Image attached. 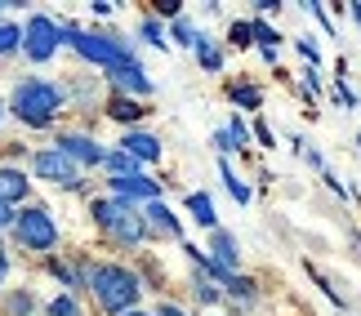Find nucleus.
Returning <instances> with one entry per match:
<instances>
[{
	"label": "nucleus",
	"instance_id": "nucleus-24",
	"mask_svg": "<svg viewBox=\"0 0 361 316\" xmlns=\"http://www.w3.org/2000/svg\"><path fill=\"white\" fill-rule=\"evenodd\" d=\"M49 316H80V308H76V298H54Z\"/></svg>",
	"mask_w": 361,
	"mask_h": 316
},
{
	"label": "nucleus",
	"instance_id": "nucleus-35",
	"mask_svg": "<svg viewBox=\"0 0 361 316\" xmlns=\"http://www.w3.org/2000/svg\"><path fill=\"white\" fill-rule=\"evenodd\" d=\"M214 147H219V152H232V139H228V129H224V134H214Z\"/></svg>",
	"mask_w": 361,
	"mask_h": 316
},
{
	"label": "nucleus",
	"instance_id": "nucleus-1",
	"mask_svg": "<svg viewBox=\"0 0 361 316\" xmlns=\"http://www.w3.org/2000/svg\"><path fill=\"white\" fill-rule=\"evenodd\" d=\"M90 290L99 294V303L107 312H134V298H138V277L130 267H116V263H103L90 272Z\"/></svg>",
	"mask_w": 361,
	"mask_h": 316
},
{
	"label": "nucleus",
	"instance_id": "nucleus-16",
	"mask_svg": "<svg viewBox=\"0 0 361 316\" xmlns=\"http://www.w3.org/2000/svg\"><path fill=\"white\" fill-rule=\"evenodd\" d=\"M188 210L197 214L201 227H214V223H219V218H214V205H210V196H205V191H192V196H188Z\"/></svg>",
	"mask_w": 361,
	"mask_h": 316
},
{
	"label": "nucleus",
	"instance_id": "nucleus-31",
	"mask_svg": "<svg viewBox=\"0 0 361 316\" xmlns=\"http://www.w3.org/2000/svg\"><path fill=\"white\" fill-rule=\"evenodd\" d=\"M157 9L165 13V18H178V13H183V0H161Z\"/></svg>",
	"mask_w": 361,
	"mask_h": 316
},
{
	"label": "nucleus",
	"instance_id": "nucleus-33",
	"mask_svg": "<svg viewBox=\"0 0 361 316\" xmlns=\"http://www.w3.org/2000/svg\"><path fill=\"white\" fill-rule=\"evenodd\" d=\"M299 53H303V58H308V63H317V58H322V53H317V45H312V40H299Z\"/></svg>",
	"mask_w": 361,
	"mask_h": 316
},
{
	"label": "nucleus",
	"instance_id": "nucleus-21",
	"mask_svg": "<svg viewBox=\"0 0 361 316\" xmlns=\"http://www.w3.org/2000/svg\"><path fill=\"white\" fill-rule=\"evenodd\" d=\"M228 290H232V298L250 303V298H255V281H250V277H232V281H228Z\"/></svg>",
	"mask_w": 361,
	"mask_h": 316
},
{
	"label": "nucleus",
	"instance_id": "nucleus-41",
	"mask_svg": "<svg viewBox=\"0 0 361 316\" xmlns=\"http://www.w3.org/2000/svg\"><path fill=\"white\" fill-rule=\"evenodd\" d=\"M0 116H5V103H0Z\"/></svg>",
	"mask_w": 361,
	"mask_h": 316
},
{
	"label": "nucleus",
	"instance_id": "nucleus-20",
	"mask_svg": "<svg viewBox=\"0 0 361 316\" xmlns=\"http://www.w3.org/2000/svg\"><path fill=\"white\" fill-rule=\"evenodd\" d=\"M116 205H121V201H94V223H99V227H112Z\"/></svg>",
	"mask_w": 361,
	"mask_h": 316
},
{
	"label": "nucleus",
	"instance_id": "nucleus-25",
	"mask_svg": "<svg viewBox=\"0 0 361 316\" xmlns=\"http://www.w3.org/2000/svg\"><path fill=\"white\" fill-rule=\"evenodd\" d=\"M138 32H143V40H152V45H165V32H161V23H157V18H147L143 27H138Z\"/></svg>",
	"mask_w": 361,
	"mask_h": 316
},
{
	"label": "nucleus",
	"instance_id": "nucleus-2",
	"mask_svg": "<svg viewBox=\"0 0 361 316\" xmlns=\"http://www.w3.org/2000/svg\"><path fill=\"white\" fill-rule=\"evenodd\" d=\"M63 107V89L59 85H45V80H23L18 89H13V116L23 120V125H49L54 112Z\"/></svg>",
	"mask_w": 361,
	"mask_h": 316
},
{
	"label": "nucleus",
	"instance_id": "nucleus-10",
	"mask_svg": "<svg viewBox=\"0 0 361 316\" xmlns=\"http://www.w3.org/2000/svg\"><path fill=\"white\" fill-rule=\"evenodd\" d=\"M210 258L224 272H232V277H237V263H241V250H237V241L228 236V232H214V241H210Z\"/></svg>",
	"mask_w": 361,
	"mask_h": 316
},
{
	"label": "nucleus",
	"instance_id": "nucleus-6",
	"mask_svg": "<svg viewBox=\"0 0 361 316\" xmlns=\"http://www.w3.org/2000/svg\"><path fill=\"white\" fill-rule=\"evenodd\" d=\"M36 174L40 178H49V183H59V187H80V178H76V165L67 160L59 147H45V152H36Z\"/></svg>",
	"mask_w": 361,
	"mask_h": 316
},
{
	"label": "nucleus",
	"instance_id": "nucleus-3",
	"mask_svg": "<svg viewBox=\"0 0 361 316\" xmlns=\"http://www.w3.org/2000/svg\"><path fill=\"white\" fill-rule=\"evenodd\" d=\"M76 45L80 53H85L90 63H99V67H121V63H130V53H125V45L116 36H94V32H76V27H59V45Z\"/></svg>",
	"mask_w": 361,
	"mask_h": 316
},
{
	"label": "nucleus",
	"instance_id": "nucleus-23",
	"mask_svg": "<svg viewBox=\"0 0 361 316\" xmlns=\"http://www.w3.org/2000/svg\"><path fill=\"white\" fill-rule=\"evenodd\" d=\"M250 36H255V32H250V23H232V27H228V40H232L237 49L250 45Z\"/></svg>",
	"mask_w": 361,
	"mask_h": 316
},
{
	"label": "nucleus",
	"instance_id": "nucleus-27",
	"mask_svg": "<svg viewBox=\"0 0 361 316\" xmlns=\"http://www.w3.org/2000/svg\"><path fill=\"white\" fill-rule=\"evenodd\" d=\"M174 40H183V45H197V32H192L183 18H174Z\"/></svg>",
	"mask_w": 361,
	"mask_h": 316
},
{
	"label": "nucleus",
	"instance_id": "nucleus-43",
	"mask_svg": "<svg viewBox=\"0 0 361 316\" xmlns=\"http://www.w3.org/2000/svg\"><path fill=\"white\" fill-rule=\"evenodd\" d=\"M0 9H5V5H0Z\"/></svg>",
	"mask_w": 361,
	"mask_h": 316
},
{
	"label": "nucleus",
	"instance_id": "nucleus-18",
	"mask_svg": "<svg viewBox=\"0 0 361 316\" xmlns=\"http://www.w3.org/2000/svg\"><path fill=\"white\" fill-rule=\"evenodd\" d=\"M219 174H224V183H228V191H232V201H237V205H245V201H250V187L241 183L237 174H232V165H228V160L219 165Z\"/></svg>",
	"mask_w": 361,
	"mask_h": 316
},
{
	"label": "nucleus",
	"instance_id": "nucleus-28",
	"mask_svg": "<svg viewBox=\"0 0 361 316\" xmlns=\"http://www.w3.org/2000/svg\"><path fill=\"white\" fill-rule=\"evenodd\" d=\"M232 99H237L241 107H259V89H250V85L245 89H232Z\"/></svg>",
	"mask_w": 361,
	"mask_h": 316
},
{
	"label": "nucleus",
	"instance_id": "nucleus-8",
	"mask_svg": "<svg viewBox=\"0 0 361 316\" xmlns=\"http://www.w3.org/2000/svg\"><path fill=\"white\" fill-rule=\"evenodd\" d=\"M107 232H112L116 241H125V245H138V241L147 236V223H143V214H138L134 205L121 201L116 205V218H112V227H107Z\"/></svg>",
	"mask_w": 361,
	"mask_h": 316
},
{
	"label": "nucleus",
	"instance_id": "nucleus-34",
	"mask_svg": "<svg viewBox=\"0 0 361 316\" xmlns=\"http://www.w3.org/2000/svg\"><path fill=\"white\" fill-rule=\"evenodd\" d=\"M255 139H259L263 147H272V129H268V125H263V120H259V125H255Z\"/></svg>",
	"mask_w": 361,
	"mask_h": 316
},
{
	"label": "nucleus",
	"instance_id": "nucleus-7",
	"mask_svg": "<svg viewBox=\"0 0 361 316\" xmlns=\"http://www.w3.org/2000/svg\"><path fill=\"white\" fill-rule=\"evenodd\" d=\"M54 147H59V152L72 160V165H76V160H80V165H99V160L107 156L94 139H85V134H59V143H54Z\"/></svg>",
	"mask_w": 361,
	"mask_h": 316
},
{
	"label": "nucleus",
	"instance_id": "nucleus-17",
	"mask_svg": "<svg viewBox=\"0 0 361 316\" xmlns=\"http://www.w3.org/2000/svg\"><path fill=\"white\" fill-rule=\"evenodd\" d=\"M197 58H201V67H210V72H219V67H224V53L210 45V36H197Z\"/></svg>",
	"mask_w": 361,
	"mask_h": 316
},
{
	"label": "nucleus",
	"instance_id": "nucleus-30",
	"mask_svg": "<svg viewBox=\"0 0 361 316\" xmlns=\"http://www.w3.org/2000/svg\"><path fill=\"white\" fill-rule=\"evenodd\" d=\"M197 298H201V303H219V290H214L210 281H201V285H197Z\"/></svg>",
	"mask_w": 361,
	"mask_h": 316
},
{
	"label": "nucleus",
	"instance_id": "nucleus-5",
	"mask_svg": "<svg viewBox=\"0 0 361 316\" xmlns=\"http://www.w3.org/2000/svg\"><path fill=\"white\" fill-rule=\"evenodd\" d=\"M23 49H27V58L45 63L49 53L59 49V23L45 18V13H36V18L27 23V32H23Z\"/></svg>",
	"mask_w": 361,
	"mask_h": 316
},
{
	"label": "nucleus",
	"instance_id": "nucleus-13",
	"mask_svg": "<svg viewBox=\"0 0 361 316\" xmlns=\"http://www.w3.org/2000/svg\"><path fill=\"white\" fill-rule=\"evenodd\" d=\"M143 223H152L157 232H165V236H178V218H174V210L170 205H161V201H147V214H143Z\"/></svg>",
	"mask_w": 361,
	"mask_h": 316
},
{
	"label": "nucleus",
	"instance_id": "nucleus-39",
	"mask_svg": "<svg viewBox=\"0 0 361 316\" xmlns=\"http://www.w3.org/2000/svg\"><path fill=\"white\" fill-rule=\"evenodd\" d=\"M353 23H357V27H361V5H353Z\"/></svg>",
	"mask_w": 361,
	"mask_h": 316
},
{
	"label": "nucleus",
	"instance_id": "nucleus-4",
	"mask_svg": "<svg viewBox=\"0 0 361 316\" xmlns=\"http://www.w3.org/2000/svg\"><path fill=\"white\" fill-rule=\"evenodd\" d=\"M13 227H18V241L27 245V250H54V245H59V227H54V218L45 210L13 214Z\"/></svg>",
	"mask_w": 361,
	"mask_h": 316
},
{
	"label": "nucleus",
	"instance_id": "nucleus-22",
	"mask_svg": "<svg viewBox=\"0 0 361 316\" xmlns=\"http://www.w3.org/2000/svg\"><path fill=\"white\" fill-rule=\"evenodd\" d=\"M18 40H23V32H18L13 23L0 27V53H13V49H18Z\"/></svg>",
	"mask_w": 361,
	"mask_h": 316
},
{
	"label": "nucleus",
	"instance_id": "nucleus-9",
	"mask_svg": "<svg viewBox=\"0 0 361 316\" xmlns=\"http://www.w3.org/2000/svg\"><path fill=\"white\" fill-rule=\"evenodd\" d=\"M107 76H112L121 89H130V94H152V80H147V72H143V67H138L134 58H130V63H121V67H112Z\"/></svg>",
	"mask_w": 361,
	"mask_h": 316
},
{
	"label": "nucleus",
	"instance_id": "nucleus-19",
	"mask_svg": "<svg viewBox=\"0 0 361 316\" xmlns=\"http://www.w3.org/2000/svg\"><path fill=\"white\" fill-rule=\"evenodd\" d=\"M103 160H107V170H112V178H130L134 174V160L125 156V152H107Z\"/></svg>",
	"mask_w": 361,
	"mask_h": 316
},
{
	"label": "nucleus",
	"instance_id": "nucleus-12",
	"mask_svg": "<svg viewBox=\"0 0 361 316\" xmlns=\"http://www.w3.org/2000/svg\"><path fill=\"white\" fill-rule=\"evenodd\" d=\"M121 147H125V156H130V160H157V156H161V143L152 139V134H138V129L125 134Z\"/></svg>",
	"mask_w": 361,
	"mask_h": 316
},
{
	"label": "nucleus",
	"instance_id": "nucleus-37",
	"mask_svg": "<svg viewBox=\"0 0 361 316\" xmlns=\"http://www.w3.org/2000/svg\"><path fill=\"white\" fill-rule=\"evenodd\" d=\"M161 316H183V312H178L174 303H161Z\"/></svg>",
	"mask_w": 361,
	"mask_h": 316
},
{
	"label": "nucleus",
	"instance_id": "nucleus-40",
	"mask_svg": "<svg viewBox=\"0 0 361 316\" xmlns=\"http://www.w3.org/2000/svg\"><path fill=\"white\" fill-rule=\"evenodd\" d=\"M121 316H147V312H121Z\"/></svg>",
	"mask_w": 361,
	"mask_h": 316
},
{
	"label": "nucleus",
	"instance_id": "nucleus-11",
	"mask_svg": "<svg viewBox=\"0 0 361 316\" xmlns=\"http://www.w3.org/2000/svg\"><path fill=\"white\" fill-rule=\"evenodd\" d=\"M112 191L125 201V196H143V201H157V183L152 178H143V174H130V178H112Z\"/></svg>",
	"mask_w": 361,
	"mask_h": 316
},
{
	"label": "nucleus",
	"instance_id": "nucleus-38",
	"mask_svg": "<svg viewBox=\"0 0 361 316\" xmlns=\"http://www.w3.org/2000/svg\"><path fill=\"white\" fill-rule=\"evenodd\" d=\"M5 267H9V258H5V245H0V281H5Z\"/></svg>",
	"mask_w": 361,
	"mask_h": 316
},
{
	"label": "nucleus",
	"instance_id": "nucleus-14",
	"mask_svg": "<svg viewBox=\"0 0 361 316\" xmlns=\"http://www.w3.org/2000/svg\"><path fill=\"white\" fill-rule=\"evenodd\" d=\"M27 196V178L18 170H0V201L13 205V201H23Z\"/></svg>",
	"mask_w": 361,
	"mask_h": 316
},
{
	"label": "nucleus",
	"instance_id": "nucleus-29",
	"mask_svg": "<svg viewBox=\"0 0 361 316\" xmlns=\"http://www.w3.org/2000/svg\"><path fill=\"white\" fill-rule=\"evenodd\" d=\"M9 308H13V316H27V312H32V294H13Z\"/></svg>",
	"mask_w": 361,
	"mask_h": 316
},
{
	"label": "nucleus",
	"instance_id": "nucleus-15",
	"mask_svg": "<svg viewBox=\"0 0 361 316\" xmlns=\"http://www.w3.org/2000/svg\"><path fill=\"white\" fill-rule=\"evenodd\" d=\"M107 116H116V120H138V116H147V112L130 99V94H116V99L107 103Z\"/></svg>",
	"mask_w": 361,
	"mask_h": 316
},
{
	"label": "nucleus",
	"instance_id": "nucleus-26",
	"mask_svg": "<svg viewBox=\"0 0 361 316\" xmlns=\"http://www.w3.org/2000/svg\"><path fill=\"white\" fill-rule=\"evenodd\" d=\"M228 139H232V147H245L250 143V129H245V120L237 116V120H232V129H228Z\"/></svg>",
	"mask_w": 361,
	"mask_h": 316
},
{
	"label": "nucleus",
	"instance_id": "nucleus-32",
	"mask_svg": "<svg viewBox=\"0 0 361 316\" xmlns=\"http://www.w3.org/2000/svg\"><path fill=\"white\" fill-rule=\"evenodd\" d=\"M335 99H339L343 107H357V94H353L348 85H343V80H339V89H335Z\"/></svg>",
	"mask_w": 361,
	"mask_h": 316
},
{
	"label": "nucleus",
	"instance_id": "nucleus-36",
	"mask_svg": "<svg viewBox=\"0 0 361 316\" xmlns=\"http://www.w3.org/2000/svg\"><path fill=\"white\" fill-rule=\"evenodd\" d=\"M9 223H13V210H9L5 201H0V227H9Z\"/></svg>",
	"mask_w": 361,
	"mask_h": 316
},
{
	"label": "nucleus",
	"instance_id": "nucleus-42",
	"mask_svg": "<svg viewBox=\"0 0 361 316\" xmlns=\"http://www.w3.org/2000/svg\"><path fill=\"white\" fill-rule=\"evenodd\" d=\"M357 143H361V134H357Z\"/></svg>",
	"mask_w": 361,
	"mask_h": 316
}]
</instances>
